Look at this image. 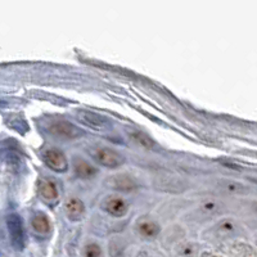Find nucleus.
Masks as SVG:
<instances>
[{"instance_id": "obj_13", "label": "nucleus", "mask_w": 257, "mask_h": 257, "mask_svg": "<svg viewBox=\"0 0 257 257\" xmlns=\"http://www.w3.org/2000/svg\"><path fill=\"white\" fill-rule=\"evenodd\" d=\"M131 138L137 141L138 144L144 147V148H153L155 147V140L151 139L148 135H145L144 133H140V131H135L131 134Z\"/></svg>"}, {"instance_id": "obj_14", "label": "nucleus", "mask_w": 257, "mask_h": 257, "mask_svg": "<svg viewBox=\"0 0 257 257\" xmlns=\"http://www.w3.org/2000/svg\"><path fill=\"white\" fill-rule=\"evenodd\" d=\"M102 248L97 243H90L85 247V256L86 257H100Z\"/></svg>"}, {"instance_id": "obj_9", "label": "nucleus", "mask_w": 257, "mask_h": 257, "mask_svg": "<svg viewBox=\"0 0 257 257\" xmlns=\"http://www.w3.org/2000/svg\"><path fill=\"white\" fill-rule=\"evenodd\" d=\"M85 211L84 203L78 198H71L66 202V212L67 215L72 218L81 217Z\"/></svg>"}, {"instance_id": "obj_4", "label": "nucleus", "mask_w": 257, "mask_h": 257, "mask_svg": "<svg viewBox=\"0 0 257 257\" xmlns=\"http://www.w3.org/2000/svg\"><path fill=\"white\" fill-rule=\"evenodd\" d=\"M48 131L50 135L60 139H76L82 135V130L67 121H53L48 126Z\"/></svg>"}, {"instance_id": "obj_8", "label": "nucleus", "mask_w": 257, "mask_h": 257, "mask_svg": "<svg viewBox=\"0 0 257 257\" xmlns=\"http://www.w3.org/2000/svg\"><path fill=\"white\" fill-rule=\"evenodd\" d=\"M74 169L75 173L79 178H82V179H89V178H93V176L97 174V169L94 166H92L89 162H86L85 159L81 158H76L74 161Z\"/></svg>"}, {"instance_id": "obj_7", "label": "nucleus", "mask_w": 257, "mask_h": 257, "mask_svg": "<svg viewBox=\"0 0 257 257\" xmlns=\"http://www.w3.org/2000/svg\"><path fill=\"white\" fill-rule=\"evenodd\" d=\"M104 208H106V211L108 212L109 215L121 217L127 212V203L123 201L122 198L113 197L109 198L108 201L104 203Z\"/></svg>"}, {"instance_id": "obj_6", "label": "nucleus", "mask_w": 257, "mask_h": 257, "mask_svg": "<svg viewBox=\"0 0 257 257\" xmlns=\"http://www.w3.org/2000/svg\"><path fill=\"white\" fill-rule=\"evenodd\" d=\"M107 185H108L109 188H112V189L121 190V192H130V190L135 189V188L138 187L135 180L127 175L112 176V178H109V179L107 180Z\"/></svg>"}, {"instance_id": "obj_2", "label": "nucleus", "mask_w": 257, "mask_h": 257, "mask_svg": "<svg viewBox=\"0 0 257 257\" xmlns=\"http://www.w3.org/2000/svg\"><path fill=\"white\" fill-rule=\"evenodd\" d=\"M90 155L99 163H102L103 166L109 167V169L120 167L125 162V158H123L119 152L113 151L111 148H106V147H95V148H92L90 149Z\"/></svg>"}, {"instance_id": "obj_10", "label": "nucleus", "mask_w": 257, "mask_h": 257, "mask_svg": "<svg viewBox=\"0 0 257 257\" xmlns=\"http://www.w3.org/2000/svg\"><path fill=\"white\" fill-rule=\"evenodd\" d=\"M39 189L40 194L48 201H54L58 198V189H57L56 184L52 183V181H46V180L40 181Z\"/></svg>"}, {"instance_id": "obj_12", "label": "nucleus", "mask_w": 257, "mask_h": 257, "mask_svg": "<svg viewBox=\"0 0 257 257\" xmlns=\"http://www.w3.org/2000/svg\"><path fill=\"white\" fill-rule=\"evenodd\" d=\"M139 232L143 234V236L152 238V237H156L159 233V226L153 221H145L141 222L139 225Z\"/></svg>"}, {"instance_id": "obj_11", "label": "nucleus", "mask_w": 257, "mask_h": 257, "mask_svg": "<svg viewBox=\"0 0 257 257\" xmlns=\"http://www.w3.org/2000/svg\"><path fill=\"white\" fill-rule=\"evenodd\" d=\"M32 226L39 234H48L50 232V222L44 215H38L32 218Z\"/></svg>"}, {"instance_id": "obj_5", "label": "nucleus", "mask_w": 257, "mask_h": 257, "mask_svg": "<svg viewBox=\"0 0 257 257\" xmlns=\"http://www.w3.org/2000/svg\"><path fill=\"white\" fill-rule=\"evenodd\" d=\"M42 159L46 163L48 167L57 171V173H64L68 169V162L66 156L63 155V152H60L59 149L49 148L41 153Z\"/></svg>"}, {"instance_id": "obj_3", "label": "nucleus", "mask_w": 257, "mask_h": 257, "mask_svg": "<svg viewBox=\"0 0 257 257\" xmlns=\"http://www.w3.org/2000/svg\"><path fill=\"white\" fill-rule=\"evenodd\" d=\"M78 120L95 131H108L112 129V122L107 117L92 112V111H79Z\"/></svg>"}, {"instance_id": "obj_1", "label": "nucleus", "mask_w": 257, "mask_h": 257, "mask_svg": "<svg viewBox=\"0 0 257 257\" xmlns=\"http://www.w3.org/2000/svg\"><path fill=\"white\" fill-rule=\"evenodd\" d=\"M7 225L13 247L17 251H22L25 247V228L23 220L17 214H11L7 217Z\"/></svg>"}, {"instance_id": "obj_15", "label": "nucleus", "mask_w": 257, "mask_h": 257, "mask_svg": "<svg viewBox=\"0 0 257 257\" xmlns=\"http://www.w3.org/2000/svg\"><path fill=\"white\" fill-rule=\"evenodd\" d=\"M222 187L226 192H229V193H242L244 192V188L238 183H224L222 184Z\"/></svg>"}]
</instances>
